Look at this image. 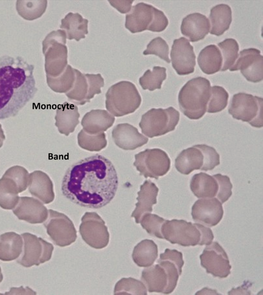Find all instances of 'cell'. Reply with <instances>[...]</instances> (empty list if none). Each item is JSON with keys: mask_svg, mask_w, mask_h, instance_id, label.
<instances>
[{"mask_svg": "<svg viewBox=\"0 0 263 295\" xmlns=\"http://www.w3.org/2000/svg\"><path fill=\"white\" fill-rule=\"evenodd\" d=\"M210 27L209 19L204 15L195 12L183 18L180 30L191 41L195 42L203 39L210 32Z\"/></svg>", "mask_w": 263, "mask_h": 295, "instance_id": "18", "label": "cell"}, {"mask_svg": "<svg viewBox=\"0 0 263 295\" xmlns=\"http://www.w3.org/2000/svg\"><path fill=\"white\" fill-rule=\"evenodd\" d=\"M168 24V19L164 13L154 7L153 20L147 30L152 32H161L165 29Z\"/></svg>", "mask_w": 263, "mask_h": 295, "instance_id": "45", "label": "cell"}, {"mask_svg": "<svg viewBox=\"0 0 263 295\" xmlns=\"http://www.w3.org/2000/svg\"><path fill=\"white\" fill-rule=\"evenodd\" d=\"M262 64L263 57L259 50L245 49L239 52L237 59L229 70H240L248 81L258 82L262 79Z\"/></svg>", "mask_w": 263, "mask_h": 295, "instance_id": "12", "label": "cell"}, {"mask_svg": "<svg viewBox=\"0 0 263 295\" xmlns=\"http://www.w3.org/2000/svg\"><path fill=\"white\" fill-rule=\"evenodd\" d=\"M3 279V276L1 271V268L0 267V283L2 281Z\"/></svg>", "mask_w": 263, "mask_h": 295, "instance_id": "51", "label": "cell"}, {"mask_svg": "<svg viewBox=\"0 0 263 295\" xmlns=\"http://www.w3.org/2000/svg\"><path fill=\"white\" fill-rule=\"evenodd\" d=\"M88 23L79 13L69 12L62 19L60 28L65 31L67 38L78 41L88 34Z\"/></svg>", "mask_w": 263, "mask_h": 295, "instance_id": "24", "label": "cell"}, {"mask_svg": "<svg viewBox=\"0 0 263 295\" xmlns=\"http://www.w3.org/2000/svg\"><path fill=\"white\" fill-rule=\"evenodd\" d=\"M203 163V154L195 145L180 152L175 159V166L180 173L186 175L194 170H201Z\"/></svg>", "mask_w": 263, "mask_h": 295, "instance_id": "22", "label": "cell"}, {"mask_svg": "<svg viewBox=\"0 0 263 295\" xmlns=\"http://www.w3.org/2000/svg\"><path fill=\"white\" fill-rule=\"evenodd\" d=\"M105 97L107 111L116 117L134 113L141 103V97L136 87L128 81H121L112 85Z\"/></svg>", "mask_w": 263, "mask_h": 295, "instance_id": "4", "label": "cell"}, {"mask_svg": "<svg viewBox=\"0 0 263 295\" xmlns=\"http://www.w3.org/2000/svg\"><path fill=\"white\" fill-rule=\"evenodd\" d=\"M79 146L90 152H99L107 145L106 135L102 132L96 135H90L82 129L77 136Z\"/></svg>", "mask_w": 263, "mask_h": 295, "instance_id": "35", "label": "cell"}, {"mask_svg": "<svg viewBox=\"0 0 263 295\" xmlns=\"http://www.w3.org/2000/svg\"><path fill=\"white\" fill-rule=\"evenodd\" d=\"M111 136L115 144L124 150H134L146 144L148 139L138 129L128 123H119L112 130Z\"/></svg>", "mask_w": 263, "mask_h": 295, "instance_id": "15", "label": "cell"}, {"mask_svg": "<svg viewBox=\"0 0 263 295\" xmlns=\"http://www.w3.org/2000/svg\"><path fill=\"white\" fill-rule=\"evenodd\" d=\"M166 68L154 66L153 70H147L139 79V84L143 90L153 91L160 89L161 85L166 79Z\"/></svg>", "mask_w": 263, "mask_h": 295, "instance_id": "34", "label": "cell"}, {"mask_svg": "<svg viewBox=\"0 0 263 295\" xmlns=\"http://www.w3.org/2000/svg\"><path fill=\"white\" fill-rule=\"evenodd\" d=\"M20 193L15 182L3 176L0 179V206L5 209H12L17 204Z\"/></svg>", "mask_w": 263, "mask_h": 295, "instance_id": "28", "label": "cell"}, {"mask_svg": "<svg viewBox=\"0 0 263 295\" xmlns=\"http://www.w3.org/2000/svg\"><path fill=\"white\" fill-rule=\"evenodd\" d=\"M28 190L44 203L52 202L54 198L52 182L47 174L37 170L29 174Z\"/></svg>", "mask_w": 263, "mask_h": 295, "instance_id": "20", "label": "cell"}, {"mask_svg": "<svg viewBox=\"0 0 263 295\" xmlns=\"http://www.w3.org/2000/svg\"><path fill=\"white\" fill-rule=\"evenodd\" d=\"M0 294H3V293H0Z\"/></svg>", "mask_w": 263, "mask_h": 295, "instance_id": "52", "label": "cell"}, {"mask_svg": "<svg viewBox=\"0 0 263 295\" xmlns=\"http://www.w3.org/2000/svg\"><path fill=\"white\" fill-rule=\"evenodd\" d=\"M149 291L163 293L167 282V275L160 265H155L147 269L144 275Z\"/></svg>", "mask_w": 263, "mask_h": 295, "instance_id": "33", "label": "cell"}, {"mask_svg": "<svg viewBox=\"0 0 263 295\" xmlns=\"http://www.w3.org/2000/svg\"><path fill=\"white\" fill-rule=\"evenodd\" d=\"M5 139V136L4 132L2 128V125L0 124V148L3 146V142Z\"/></svg>", "mask_w": 263, "mask_h": 295, "instance_id": "50", "label": "cell"}, {"mask_svg": "<svg viewBox=\"0 0 263 295\" xmlns=\"http://www.w3.org/2000/svg\"><path fill=\"white\" fill-rule=\"evenodd\" d=\"M118 178L112 162L100 154L79 160L67 170L63 178V195L82 207L100 208L114 198Z\"/></svg>", "mask_w": 263, "mask_h": 295, "instance_id": "1", "label": "cell"}, {"mask_svg": "<svg viewBox=\"0 0 263 295\" xmlns=\"http://www.w3.org/2000/svg\"><path fill=\"white\" fill-rule=\"evenodd\" d=\"M170 55L172 67L178 75H188L194 71L196 56L193 47L186 38L174 39Z\"/></svg>", "mask_w": 263, "mask_h": 295, "instance_id": "13", "label": "cell"}, {"mask_svg": "<svg viewBox=\"0 0 263 295\" xmlns=\"http://www.w3.org/2000/svg\"><path fill=\"white\" fill-rule=\"evenodd\" d=\"M218 184L216 198L222 204L226 202L232 194V184L230 178L227 175L217 174L213 175Z\"/></svg>", "mask_w": 263, "mask_h": 295, "instance_id": "42", "label": "cell"}, {"mask_svg": "<svg viewBox=\"0 0 263 295\" xmlns=\"http://www.w3.org/2000/svg\"><path fill=\"white\" fill-rule=\"evenodd\" d=\"M192 219L198 223L208 227L218 224L222 218V203L216 198H201L192 207Z\"/></svg>", "mask_w": 263, "mask_h": 295, "instance_id": "14", "label": "cell"}, {"mask_svg": "<svg viewBox=\"0 0 263 295\" xmlns=\"http://www.w3.org/2000/svg\"><path fill=\"white\" fill-rule=\"evenodd\" d=\"M29 175L28 172L25 167L20 165H14L9 168L3 176L13 180L15 182L20 193L27 188Z\"/></svg>", "mask_w": 263, "mask_h": 295, "instance_id": "38", "label": "cell"}, {"mask_svg": "<svg viewBox=\"0 0 263 295\" xmlns=\"http://www.w3.org/2000/svg\"><path fill=\"white\" fill-rule=\"evenodd\" d=\"M153 6L139 3L133 6L125 17V27L132 33L148 30L154 18Z\"/></svg>", "mask_w": 263, "mask_h": 295, "instance_id": "17", "label": "cell"}, {"mask_svg": "<svg viewBox=\"0 0 263 295\" xmlns=\"http://www.w3.org/2000/svg\"><path fill=\"white\" fill-rule=\"evenodd\" d=\"M80 113L77 106L64 102L59 104L55 116V125L60 133L68 136L79 123Z\"/></svg>", "mask_w": 263, "mask_h": 295, "instance_id": "21", "label": "cell"}, {"mask_svg": "<svg viewBox=\"0 0 263 295\" xmlns=\"http://www.w3.org/2000/svg\"><path fill=\"white\" fill-rule=\"evenodd\" d=\"M66 38L65 31L59 29L50 32L43 40L42 50L45 56L46 77L59 76L67 66Z\"/></svg>", "mask_w": 263, "mask_h": 295, "instance_id": "5", "label": "cell"}, {"mask_svg": "<svg viewBox=\"0 0 263 295\" xmlns=\"http://www.w3.org/2000/svg\"><path fill=\"white\" fill-rule=\"evenodd\" d=\"M197 61L203 73L208 75L214 74L221 70L222 65L220 51L215 45H208L200 52Z\"/></svg>", "mask_w": 263, "mask_h": 295, "instance_id": "26", "label": "cell"}, {"mask_svg": "<svg viewBox=\"0 0 263 295\" xmlns=\"http://www.w3.org/2000/svg\"><path fill=\"white\" fill-rule=\"evenodd\" d=\"M23 240L15 232H7L0 235V260L10 261L18 258L22 251Z\"/></svg>", "mask_w": 263, "mask_h": 295, "instance_id": "27", "label": "cell"}, {"mask_svg": "<svg viewBox=\"0 0 263 295\" xmlns=\"http://www.w3.org/2000/svg\"><path fill=\"white\" fill-rule=\"evenodd\" d=\"M76 74L74 69L67 65L64 72L56 77H46L49 87L57 93H66L72 88Z\"/></svg>", "mask_w": 263, "mask_h": 295, "instance_id": "31", "label": "cell"}, {"mask_svg": "<svg viewBox=\"0 0 263 295\" xmlns=\"http://www.w3.org/2000/svg\"><path fill=\"white\" fill-rule=\"evenodd\" d=\"M195 224L199 229L201 234V239L199 245H208L210 244L214 239V235L212 230L200 223H195Z\"/></svg>", "mask_w": 263, "mask_h": 295, "instance_id": "47", "label": "cell"}, {"mask_svg": "<svg viewBox=\"0 0 263 295\" xmlns=\"http://www.w3.org/2000/svg\"><path fill=\"white\" fill-rule=\"evenodd\" d=\"M76 74L73 85L70 91L66 93L69 100L78 105L86 103L88 93V83L85 76L78 70L74 69Z\"/></svg>", "mask_w": 263, "mask_h": 295, "instance_id": "32", "label": "cell"}, {"mask_svg": "<svg viewBox=\"0 0 263 295\" xmlns=\"http://www.w3.org/2000/svg\"><path fill=\"white\" fill-rule=\"evenodd\" d=\"M110 5L121 13L129 12L134 1H108Z\"/></svg>", "mask_w": 263, "mask_h": 295, "instance_id": "48", "label": "cell"}, {"mask_svg": "<svg viewBox=\"0 0 263 295\" xmlns=\"http://www.w3.org/2000/svg\"><path fill=\"white\" fill-rule=\"evenodd\" d=\"M47 1H17L16 9L24 19L32 20L40 17L45 12Z\"/></svg>", "mask_w": 263, "mask_h": 295, "instance_id": "30", "label": "cell"}, {"mask_svg": "<svg viewBox=\"0 0 263 295\" xmlns=\"http://www.w3.org/2000/svg\"><path fill=\"white\" fill-rule=\"evenodd\" d=\"M201 265L208 273L219 278H225L231 273V265L227 253L217 242L204 248L200 256Z\"/></svg>", "mask_w": 263, "mask_h": 295, "instance_id": "11", "label": "cell"}, {"mask_svg": "<svg viewBox=\"0 0 263 295\" xmlns=\"http://www.w3.org/2000/svg\"><path fill=\"white\" fill-rule=\"evenodd\" d=\"M209 19L211 28L210 33L220 36L230 27L232 22V10L227 4H220L213 7L210 11Z\"/></svg>", "mask_w": 263, "mask_h": 295, "instance_id": "25", "label": "cell"}, {"mask_svg": "<svg viewBox=\"0 0 263 295\" xmlns=\"http://www.w3.org/2000/svg\"><path fill=\"white\" fill-rule=\"evenodd\" d=\"M190 188L194 195L198 198H212L217 195L218 184L213 176L201 172L192 177Z\"/></svg>", "mask_w": 263, "mask_h": 295, "instance_id": "23", "label": "cell"}, {"mask_svg": "<svg viewBox=\"0 0 263 295\" xmlns=\"http://www.w3.org/2000/svg\"><path fill=\"white\" fill-rule=\"evenodd\" d=\"M159 188L150 180H146L140 186L138 192L137 204L138 209L142 213L152 211L153 205L157 203Z\"/></svg>", "mask_w": 263, "mask_h": 295, "instance_id": "29", "label": "cell"}, {"mask_svg": "<svg viewBox=\"0 0 263 295\" xmlns=\"http://www.w3.org/2000/svg\"><path fill=\"white\" fill-rule=\"evenodd\" d=\"M168 52L169 48L166 42L161 37H157L148 43L143 54L156 55L167 63H170L171 60L168 58Z\"/></svg>", "mask_w": 263, "mask_h": 295, "instance_id": "39", "label": "cell"}, {"mask_svg": "<svg viewBox=\"0 0 263 295\" xmlns=\"http://www.w3.org/2000/svg\"><path fill=\"white\" fill-rule=\"evenodd\" d=\"M33 65L22 57H0V119L14 117L37 91Z\"/></svg>", "mask_w": 263, "mask_h": 295, "instance_id": "2", "label": "cell"}, {"mask_svg": "<svg viewBox=\"0 0 263 295\" xmlns=\"http://www.w3.org/2000/svg\"><path fill=\"white\" fill-rule=\"evenodd\" d=\"M158 263L164 269L167 275V285L163 293H171L175 289L180 275L178 268L175 263L167 260H159Z\"/></svg>", "mask_w": 263, "mask_h": 295, "instance_id": "40", "label": "cell"}, {"mask_svg": "<svg viewBox=\"0 0 263 295\" xmlns=\"http://www.w3.org/2000/svg\"><path fill=\"white\" fill-rule=\"evenodd\" d=\"M161 231L164 239L182 246H194L200 241V231L195 223L184 220H165Z\"/></svg>", "mask_w": 263, "mask_h": 295, "instance_id": "9", "label": "cell"}, {"mask_svg": "<svg viewBox=\"0 0 263 295\" xmlns=\"http://www.w3.org/2000/svg\"><path fill=\"white\" fill-rule=\"evenodd\" d=\"M202 151L204 156V163L201 171H211L220 164V156L216 150L206 144L195 145Z\"/></svg>", "mask_w": 263, "mask_h": 295, "instance_id": "41", "label": "cell"}, {"mask_svg": "<svg viewBox=\"0 0 263 295\" xmlns=\"http://www.w3.org/2000/svg\"><path fill=\"white\" fill-rule=\"evenodd\" d=\"M211 88L210 81L200 76L191 79L182 87L178 94V103L185 116L197 120L204 115L211 96Z\"/></svg>", "mask_w": 263, "mask_h": 295, "instance_id": "3", "label": "cell"}, {"mask_svg": "<svg viewBox=\"0 0 263 295\" xmlns=\"http://www.w3.org/2000/svg\"><path fill=\"white\" fill-rule=\"evenodd\" d=\"M21 236L24 240V249L17 263L30 267L39 265L50 259L53 249L51 244L30 233H25Z\"/></svg>", "mask_w": 263, "mask_h": 295, "instance_id": "10", "label": "cell"}, {"mask_svg": "<svg viewBox=\"0 0 263 295\" xmlns=\"http://www.w3.org/2000/svg\"><path fill=\"white\" fill-rule=\"evenodd\" d=\"M5 294H36V293L28 286L24 288L23 286L20 287H11L9 292H6Z\"/></svg>", "mask_w": 263, "mask_h": 295, "instance_id": "49", "label": "cell"}, {"mask_svg": "<svg viewBox=\"0 0 263 295\" xmlns=\"http://www.w3.org/2000/svg\"><path fill=\"white\" fill-rule=\"evenodd\" d=\"M159 260H167L175 263L181 275L182 267L184 264L182 252L176 249L166 248L163 253L160 254Z\"/></svg>", "mask_w": 263, "mask_h": 295, "instance_id": "46", "label": "cell"}, {"mask_svg": "<svg viewBox=\"0 0 263 295\" xmlns=\"http://www.w3.org/2000/svg\"><path fill=\"white\" fill-rule=\"evenodd\" d=\"M179 118V112L172 107L152 108L142 115L139 125L144 135L153 138L174 131Z\"/></svg>", "mask_w": 263, "mask_h": 295, "instance_id": "6", "label": "cell"}, {"mask_svg": "<svg viewBox=\"0 0 263 295\" xmlns=\"http://www.w3.org/2000/svg\"><path fill=\"white\" fill-rule=\"evenodd\" d=\"M115 120V116L105 110H92L86 113L81 120L83 130L90 135L104 132Z\"/></svg>", "mask_w": 263, "mask_h": 295, "instance_id": "19", "label": "cell"}, {"mask_svg": "<svg viewBox=\"0 0 263 295\" xmlns=\"http://www.w3.org/2000/svg\"><path fill=\"white\" fill-rule=\"evenodd\" d=\"M262 107L261 97L238 93L233 96L228 112L234 119L248 122L253 127L260 128L263 126Z\"/></svg>", "mask_w": 263, "mask_h": 295, "instance_id": "7", "label": "cell"}, {"mask_svg": "<svg viewBox=\"0 0 263 295\" xmlns=\"http://www.w3.org/2000/svg\"><path fill=\"white\" fill-rule=\"evenodd\" d=\"M133 165L145 178L158 179L165 175L171 167V160L167 153L158 149H146L135 155Z\"/></svg>", "mask_w": 263, "mask_h": 295, "instance_id": "8", "label": "cell"}, {"mask_svg": "<svg viewBox=\"0 0 263 295\" xmlns=\"http://www.w3.org/2000/svg\"><path fill=\"white\" fill-rule=\"evenodd\" d=\"M13 213L18 219L31 224L42 223L47 216L46 207L37 199L27 196L20 197Z\"/></svg>", "mask_w": 263, "mask_h": 295, "instance_id": "16", "label": "cell"}, {"mask_svg": "<svg viewBox=\"0 0 263 295\" xmlns=\"http://www.w3.org/2000/svg\"><path fill=\"white\" fill-rule=\"evenodd\" d=\"M222 51V67L221 71H225L232 67L238 57L239 45L233 38H227L218 44Z\"/></svg>", "mask_w": 263, "mask_h": 295, "instance_id": "36", "label": "cell"}, {"mask_svg": "<svg viewBox=\"0 0 263 295\" xmlns=\"http://www.w3.org/2000/svg\"><path fill=\"white\" fill-rule=\"evenodd\" d=\"M165 220L156 215H148L144 221L145 228L147 231L159 238L163 239L161 234V226Z\"/></svg>", "mask_w": 263, "mask_h": 295, "instance_id": "44", "label": "cell"}, {"mask_svg": "<svg viewBox=\"0 0 263 295\" xmlns=\"http://www.w3.org/2000/svg\"><path fill=\"white\" fill-rule=\"evenodd\" d=\"M228 98L229 94L223 88L218 86L212 87L206 112L215 113L222 111L227 106Z\"/></svg>", "mask_w": 263, "mask_h": 295, "instance_id": "37", "label": "cell"}, {"mask_svg": "<svg viewBox=\"0 0 263 295\" xmlns=\"http://www.w3.org/2000/svg\"><path fill=\"white\" fill-rule=\"evenodd\" d=\"M88 83V93L86 103L89 102L95 95L101 93V88L104 85V80L101 75L98 74H85Z\"/></svg>", "mask_w": 263, "mask_h": 295, "instance_id": "43", "label": "cell"}]
</instances>
